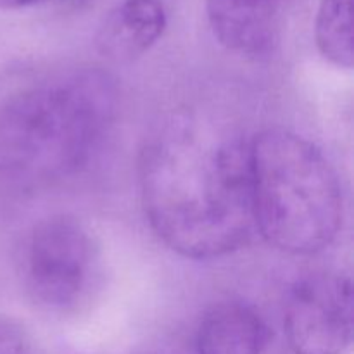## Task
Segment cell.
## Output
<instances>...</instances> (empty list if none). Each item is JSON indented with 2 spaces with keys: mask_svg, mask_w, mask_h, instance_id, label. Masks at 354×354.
I'll return each instance as SVG.
<instances>
[{
  "mask_svg": "<svg viewBox=\"0 0 354 354\" xmlns=\"http://www.w3.org/2000/svg\"><path fill=\"white\" fill-rule=\"evenodd\" d=\"M252 218L270 245L310 256L335 241L344 203L337 173L308 138L268 128L251 140Z\"/></svg>",
  "mask_w": 354,
  "mask_h": 354,
  "instance_id": "obj_3",
  "label": "cell"
},
{
  "mask_svg": "<svg viewBox=\"0 0 354 354\" xmlns=\"http://www.w3.org/2000/svg\"><path fill=\"white\" fill-rule=\"evenodd\" d=\"M197 354H282L265 318L244 303L211 308L197 330Z\"/></svg>",
  "mask_w": 354,
  "mask_h": 354,
  "instance_id": "obj_8",
  "label": "cell"
},
{
  "mask_svg": "<svg viewBox=\"0 0 354 354\" xmlns=\"http://www.w3.org/2000/svg\"><path fill=\"white\" fill-rule=\"evenodd\" d=\"M207 23L227 50L265 57L280 40L286 0H204Z\"/></svg>",
  "mask_w": 354,
  "mask_h": 354,
  "instance_id": "obj_6",
  "label": "cell"
},
{
  "mask_svg": "<svg viewBox=\"0 0 354 354\" xmlns=\"http://www.w3.org/2000/svg\"><path fill=\"white\" fill-rule=\"evenodd\" d=\"M166 26L162 0H121L100 23L95 47L109 61L127 64L151 50Z\"/></svg>",
  "mask_w": 354,
  "mask_h": 354,
  "instance_id": "obj_7",
  "label": "cell"
},
{
  "mask_svg": "<svg viewBox=\"0 0 354 354\" xmlns=\"http://www.w3.org/2000/svg\"><path fill=\"white\" fill-rule=\"evenodd\" d=\"M118 86L100 69H75L0 100V189L28 192L82 171L109 133Z\"/></svg>",
  "mask_w": 354,
  "mask_h": 354,
  "instance_id": "obj_2",
  "label": "cell"
},
{
  "mask_svg": "<svg viewBox=\"0 0 354 354\" xmlns=\"http://www.w3.org/2000/svg\"><path fill=\"white\" fill-rule=\"evenodd\" d=\"M138 185L151 228L183 258L230 254L254 230L251 140L209 114H168L142 147Z\"/></svg>",
  "mask_w": 354,
  "mask_h": 354,
  "instance_id": "obj_1",
  "label": "cell"
},
{
  "mask_svg": "<svg viewBox=\"0 0 354 354\" xmlns=\"http://www.w3.org/2000/svg\"><path fill=\"white\" fill-rule=\"evenodd\" d=\"M99 248L75 216L52 214L33 225L23 242L19 272L30 299L52 313H71L92 296L99 279Z\"/></svg>",
  "mask_w": 354,
  "mask_h": 354,
  "instance_id": "obj_4",
  "label": "cell"
},
{
  "mask_svg": "<svg viewBox=\"0 0 354 354\" xmlns=\"http://www.w3.org/2000/svg\"><path fill=\"white\" fill-rule=\"evenodd\" d=\"M353 283L334 272H315L294 283L283 330L294 354H344L353 341Z\"/></svg>",
  "mask_w": 354,
  "mask_h": 354,
  "instance_id": "obj_5",
  "label": "cell"
},
{
  "mask_svg": "<svg viewBox=\"0 0 354 354\" xmlns=\"http://www.w3.org/2000/svg\"><path fill=\"white\" fill-rule=\"evenodd\" d=\"M45 2H55V0H0V9L16 10V9H26V7L40 6Z\"/></svg>",
  "mask_w": 354,
  "mask_h": 354,
  "instance_id": "obj_11",
  "label": "cell"
},
{
  "mask_svg": "<svg viewBox=\"0 0 354 354\" xmlns=\"http://www.w3.org/2000/svg\"><path fill=\"white\" fill-rule=\"evenodd\" d=\"M315 41L328 62L337 68H353V0H320L315 19Z\"/></svg>",
  "mask_w": 354,
  "mask_h": 354,
  "instance_id": "obj_9",
  "label": "cell"
},
{
  "mask_svg": "<svg viewBox=\"0 0 354 354\" xmlns=\"http://www.w3.org/2000/svg\"><path fill=\"white\" fill-rule=\"evenodd\" d=\"M0 354H40L26 328L10 318L0 317Z\"/></svg>",
  "mask_w": 354,
  "mask_h": 354,
  "instance_id": "obj_10",
  "label": "cell"
}]
</instances>
